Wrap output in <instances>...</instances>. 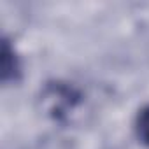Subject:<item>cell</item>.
I'll return each instance as SVG.
<instances>
[{"label":"cell","instance_id":"1","mask_svg":"<svg viewBox=\"0 0 149 149\" xmlns=\"http://www.w3.org/2000/svg\"><path fill=\"white\" fill-rule=\"evenodd\" d=\"M21 77V63L19 58L7 39L2 40V56H0V79L7 86L11 83H18Z\"/></svg>","mask_w":149,"mask_h":149},{"label":"cell","instance_id":"2","mask_svg":"<svg viewBox=\"0 0 149 149\" xmlns=\"http://www.w3.org/2000/svg\"><path fill=\"white\" fill-rule=\"evenodd\" d=\"M135 132H137L139 140L149 146V105L139 111L137 119H135Z\"/></svg>","mask_w":149,"mask_h":149}]
</instances>
